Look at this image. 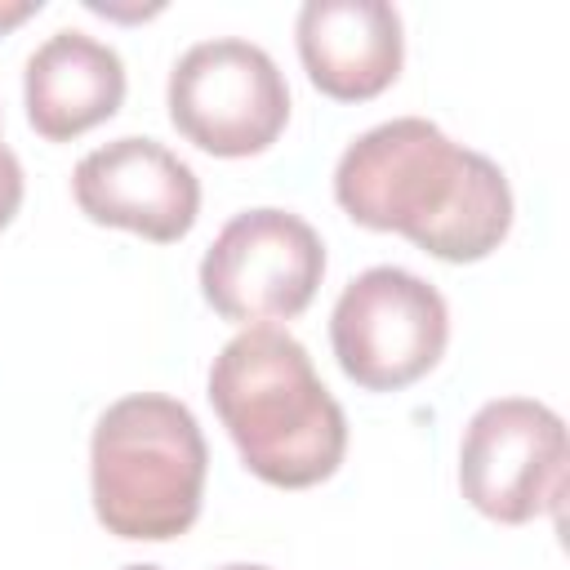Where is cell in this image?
Masks as SVG:
<instances>
[{"instance_id":"obj_11","label":"cell","mask_w":570,"mask_h":570,"mask_svg":"<svg viewBox=\"0 0 570 570\" xmlns=\"http://www.w3.org/2000/svg\"><path fill=\"white\" fill-rule=\"evenodd\" d=\"M18 205H22V165H18V156L0 142V227L13 223Z\"/></svg>"},{"instance_id":"obj_13","label":"cell","mask_w":570,"mask_h":570,"mask_svg":"<svg viewBox=\"0 0 570 570\" xmlns=\"http://www.w3.org/2000/svg\"><path fill=\"white\" fill-rule=\"evenodd\" d=\"M218 570H272V566H258V561H232V566H218Z\"/></svg>"},{"instance_id":"obj_5","label":"cell","mask_w":570,"mask_h":570,"mask_svg":"<svg viewBox=\"0 0 570 570\" xmlns=\"http://www.w3.org/2000/svg\"><path fill=\"white\" fill-rule=\"evenodd\" d=\"M174 129L209 156H258L289 120V85L272 53L240 36L196 40L169 71Z\"/></svg>"},{"instance_id":"obj_7","label":"cell","mask_w":570,"mask_h":570,"mask_svg":"<svg viewBox=\"0 0 570 570\" xmlns=\"http://www.w3.org/2000/svg\"><path fill=\"white\" fill-rule=\"evenodd\" d=\"M325 276L316 227L289 209L258 205L223 223L200 258L205 303L236 325H272L298 316Z\"/></svg>"},{"instance_id":"obj_14","label":"cell","mask_w":570,"mask_h":570,"mask_svg":"<svg viewBox=\"0 0 570 570\" xmlns=\"http://www.w3.org/2000/svg\"><path fill=\"white\" fill-rule=\"evenodd\" d=\"M120 570H160V566H147V561H134V566H120Z\"/></svg>"},{"instance_id":"obj_9","label":"cell","mask_w":570,"mask_h":570,"mask_svg":"<svg viewBox=\"0 0 570 570\" xmlns=\"http://www.w3.org/2000/svg\"><path fill=\"white\" fill-rule=\"evenodd\" d=\"M294 40L307 80L338 102L383 94L405 62L401 13L387 0H307L294 18Z\"/></svg>"},{"instance_id":"obj_1","label":"cell","mask_w":570,"mask_h":570,"mask_svg":"<svg viewBox=\"0 0 570 570\" xmlns=\"http://www.w3.org/2000/svg\"><path fill=\"white\" fill-rule=\"evenodd\" d=\"M334 200L370 232H401L423 254L476 263L512 232L503 169L423 116L356 134L334 165Z\"/></svg>"},{"instance_id":"obj_4","label":"cell","mask_w":570,"mask_h":570,"mask_svg":"<svg viewBox=\"0 0 570 570\" xmlns=\"http://www.w3.org/2000/svg\"><path fill=\"white\" fill-rule=\"evenodd\" d=\"M338 370L365 392L419 383L450 343V307L441 289L410 267H365L343 285L330 312Z\"/></svg>"},{"instance_id":"obj_6","label":"cell","mask_w":570,"mask_h":570,"mask_svg":"<svg viewBox=\"0 0 570 570\" xmlns=\"http://www.w3.org/2000/svg\"><path fill=\"white\" fill-rule=\"evenodd\" d=\"M566 423L534 396H494L463 428L459 490L499 525H525L557 512L566 499Z\"/></svg>"},{"instance_id":"obj_3","label":"cell","mask_w":570,"mask_h":570,"mask_svg":"<svg viewBox=\"0 0 570 570\" xmlns=\"http://www.w3.org/2000/svg\"><path fill=\"white\" fill-rule=\"evenodd\" d=\"M209 450L196 414L160 392L111 401L89 436V494L107 534L165 543L191 530Z\"/></svg>"},{"instance_id":"obj_8","label":"cell","mask_w":570,"mask_h":570,"mask_svg":"<svg viewBox=\"0 0 570 570\" xmlns=\"http://www.w3.org/2000/svg\"><path fill=\"white\" fill-rule=\"evenodd\" d=\"M71 196L85 218L138 232L156 245L183 240L200 214V178L156 138H111L80 156Z\"/></svg>"},{"instance_id":"obj_10","label":"cell","mask_w":570,"mask_h":570,"mask_svg":"<svg viewBox=\"0 0 570 570\" xmlns=\"http://www.w3.org/2000/svg\"><path fill=\"white\" fill-rule=\"evenodd\" d=\"M27 120L40 138L67 142L85 129L111 120L125 102V62L107 40L80 27H58L45 36L22 67Z\"/></svg>"},{"instance_id":"obj_2","label":"cell","mask_w":570,"mask_h":570,"mask_svg":"<svg viewBox=\"0 0 570 570\" xmlns=\"http://www.w3.org/2000/svg\"><path fill=\"white\" fill-rule=\"evenodd\" d=\"M209 401L240 463L281 490L338 472L347 414L321 383L307 347L281 325H245L209 365Z\"/></svg>"},{"instance_id":"obj_12","label":"cell","mask_w":570,"mask_h":570,"mask_svg":"<svg viewBox=\"0 0 570 570\" xmlns=\"http://www.w3.org/2000/svg\"><path fill=\"white\" fill-rule=\"evenodd\" d=\"M31 13H40V0H0V31L27 22Z\"/></svg>"}]
</instances>
